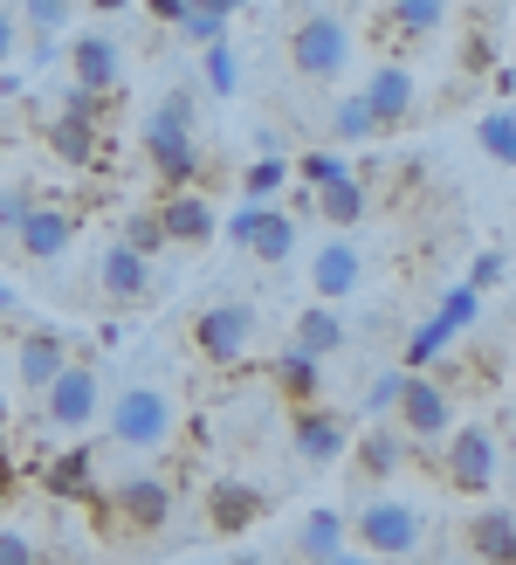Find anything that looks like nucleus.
<instances>
[{
	"instance_id": "10",
	"label": "nucleus",
	"mask_w": 516,
	"mask_h": 565,
	"mask_svg": "<svg viewBox=\"0 0 516 565\" xmlns=\"http://www.w3.org/2000/svg\"><path fill=\"white\" fill-rule=\"evenodd\" d=\"M399 435L407 441H448L454 435V401H448V386L441 380H427V373H407V393H399Z\"/></svg>"
},
{
	"instance_id": "18",
	"label": "nucleus",
	"mask_w": 516,
	"mask_h": 565,
	"mask_svg": "<svg viewBox=\"0 0 516 565\" xmlns=\"http://www.w3.org/2000/svg\"><path fill=\"white\" fill-rule=\"evenodd\" d=\"M69 242H76V214L69 207H35L21 221V235H14V248L28 263H55V256H69Z\"/></svg>"
},
{
	"instance_id": "53",
	"label": "nucleus",
	"mask_w": 516,
	"mask_h": 565,
	"mask_svg": "<svg viewBox=\"0 0 516 565\" xmlns=\"http://www.w3.org/2000/svg\"><path fill=\"white\" fill-rule=\"evenodd\" d=\"M63 8H76V0H63Z\"/></svg>"
},
{
	"instance_id": "50",
	"label": "nucleus",
	"mask_w": 516,
	"mask_h": 565,
	"mask_svg": "<svg viewBox=\"0 0 516 565\" xmlns=\"http://www.w3.org/2000/svg\"><path fill=\"white\" fill-rule=\"evenodd\" d=\"M0 310H14V282L8 276H0Z\"/></svg>"
},
{
	"instance_id": "34",
	"label": "nucleus",
	"mask_w": 516,
	"mask_h": 565,
	"mask_svg": "<svg viewBox=\"0 0 516 565\" xmlns=\"http://www.w3.org/2000/svg\"><path fill=\"white\" fill-rule=\"evenodd\" d=\"M172 35H180V42H193V49H214V42H227V21H221V14H207V8L193 0V8H186V21L172 28Z\"/></svg>"
},
{
	"instance_id": "45",
	"label": "nucleus",
	"mask_w": 516,
	"mask_h": 565,
	"mask_svg": "<svg viewBox=\"0 0 516 565\" xmlns=\"http://www.w3.org/2000/svg\"><path fill=\"white\" fill-rule=\"evenodd\" d=\"M21 49V21L8 14V8H0V63H8V55Z\"/></svg>"
},
{
	"instance_id": "47",
	"label": "nucleus",
	"mask_w": 516,
	"mask_h": 565,
	"mask_svg": "<svg viewBox=\"0 0 516 565\" xmlns=\"http://www.w3.org/2000/svg\"><path fill=\"white\" fill-rule=\"evenodd\" d=\"M200 8H207V14H221V21H235V14L248 8V0H200Z\"/></svg>"
},
{
	"instance_id": "6",
	"label": "nucleus",
	"mask_w": 516,
	"mask_h": 565,
	"mask_svg": "<svg viewBox=\"0 0 516 565\" xmlns=\"http://www.w3.org/2000/svg\"><path fill=\"white\" fill-rule=\"evenodd\" d=\"M448 483L462 490V497H490L496 490V476H503V448H496V428L490 420H454V435H448Z\"/></svg>"
},
{
	"instance_id": "11",
	"label": "nucleus",
	"mask_w": 516,
	"mask_h": 565,
	"mask_svg": "<svg viewBox=\"0 0 516 565\" xmlns=\"http://www.w3.org/2000/svg\"><path fill=\"white\" fill-rule=\"evenodd\" d=\"M69 83H83V90H97V97H118L125 90V49H118V35L83 28V35L69 42Z\"/></svg>"
},
{
	"instance_id": "23",
	"label": "nucleus",
	"mask_w": 516,
	"mask_h": 565,
	"mask_svg": "<svg viewBox=\"0 0 516 565\" xmlns=\"http://www.w3.org/2000/svg\"><path fill=\"white\" fill-rule=\"evenodd\" d=\"M49 152L83 173V166H97V152H104V125H83V118H49Z\"/></svg>"
},
{
	"instance_id": "1",
	"label": "nucleus",
	"mask_w": 516,
	"mask_h": 565,
	"mask_svg": "<svg viewBox=\"0 0 516 565\" xmlns=\"http://www.w3.org/2000/svg\"><path fill=\"white\" fill-rule=\"evenodd\" d=\"M146 159H152V173L172 193H186L200 180V97L186 90V83H172V90L152 104V118H146Z\"/></svg>"
},
{
	"instance_id": "9",
	"label": "nucleus",
	"mask_w": 516,
	"mask_h": 565,
	"mask_svg": "<svg viewBox=\"0 0 516 565\" xmlns=\"http://www.w3.org/2000/svg\"><path fill=\"white\" fill-rule=\"evenodd\" d=\"M290 448L310 469H337L344 456H352V420H344L337 407H297L290 414Z\"/></svg>"
},
{
	"instance_id": "38",
	"label": "nucleus",
	"mask_w": 516,
	"mask_h": 565,
	"mask_svg": "<svg viewBox=\"0 0 516 565\" xmlns=\"http://www.w3.org/2000/svg\"><path fill=\"white\" fill-rule=\"evenodd\" d=\"M104 104L97 90H83V83H63V104H55V118H83V125H104Z\"/></svg>"
},
{
	"instance_id": "40",
	"label": "nucleus",
	"mask_w": 516,
	"mask_h": 565,
	"mask_svg": "<svg viewBox=\"0 0 516 565\" xmlns=\"http://www.w3.org/2000/svg\"><path fill=\"white\" fill-rule=\"evenodd\" d=\"M35 207H42V201H35L28 186H0V235H21V221L35 214Z\"/></svg>"
},
{
	"instance_id": "13",
	"label": "nucleus",
	"mask_w": 516,
	"mask_h": 565,
	"mask_svg": "<svg viewBox=\"0 0 516 565\" xmlns=\"http://www.w3.org/2000/svg\"><path fill=\"white\" fill-rule=\"evenodd\" d=\"M97 282H104V297L110 303H152V290H159V269L138 256V248H125V242H110L104 256H97Z\"/></svg>"
},
{
	"instance_id": "35",
	"label": "nucleus",
	"mask_w": 516,
	"mask_h": 565,
	"mask_svg": "<svg viewBox=\"0 0 516 565\" xmlns=\"http://www.w3.org/2000/svg\"><path fill=\"white\" fill-rule=\"evenodd\" d=\"M297 166V180L310 186V193H318V186H331V180H344V173H352V166H344V152H303V159H290Z\"/></svg>"
},
{
	"instance_id": "3",
	"label": "nucleus",
	"mask_w": 516,
	"mask_h": 565,
	"mask_svg": "<svg viewBox=\"0 0 516 565\" xmlns=\"http://www.w3.org/2000/svg\"><path fill=\"white\" fill-rule=\"evenodd\" d=\"M352 539L372 558H413L420 539H427V518H420V503H407V497H372V503L352 511Z\"/></svg>"
},
{
	"instance_id": "42",
	"label": "nucleus",
	"mask_w": 516,
	"mask_h": 565,
	"mask_svg": "<svg viewBox=\"0 0 516 565\" xmlns=\"http://www.w3.org/2000/svg\"><path fill=\"white\" fill-rule=\"evenodd\" d=\"M0 565H35V545H28V531L0 524Z\"/></svg>"
},
{
	"instance_id": "31",
	"label": "nucleus",
	"mask_w": 516,
	"mask_h": 565,
	"mask_svg": "<svg viewBox=\"0 0 516 565\" xmlns=\"http://www.w3.org/2000/svg\"><path fill=\"white\" fill-rule=\"evenodd\" d=\"M118 242H125V248H138L146 263H159L165 248H172V242H165V221H159V207H131V214L118 221Z\"/></svg>"
},
{
	"instance_id": "27",
	"label": "nucleus",
	"mask_w": 516,
	"mask_h": 565,
	"mask_svg": "<svg viewBox=\"0 0 516 565\" xmlns=\"http://www.w3.org/2000/svg\"><path fill=\"white\" fill-rule=\"evenodd\" d=\"M248 256L255 263H290L297 256V214L262 207V221H255V235H248Z\"/></svg>"
},
{
	"instance_id": "37",
	"label": "nucleus",
	"mask_w": 516,
	"mask_h": 565,
	"mask_svg": "<svg viewBox=\"0 0 516 565\" xmlns=\"http://www.w3.org/2000/svg\"><path fill=\"white\" fill-rule=\"evenodd\" d=\"M475 310H482V290H475V282H454L448 303L434 310V318H441L448 331H469V324H475Z\"/></svg>"
},
{
	"instance_id": "4",
	"label": "nucleus",
	"mask_w": 516,
	"mask_h": 565,
	"mask_svg": "<svg viewBox=\"0 0 516 565\" xmlns=\"http://www.w3.org/2000/svg\"><path fill=\"white\" fill-rule=\"evenodd\" d=\"M344 63H352V21H337L331 8H318V14H303L290 28V70L303 83H337Z\"/></svg>"
},
{
	"instance_id": "7",
	"label": "nucleus",
	"mask_w": 516,
	"mask_h": 565,
	"mask_svg": "<svg viewBox=\"0 0 516 565\" xmlns=\"http://www.w3.org/2000/svg\"><path fill=\"white\" fill-rule=\"evenodd\" d=\"M104 511H110V524H125V531H138V539H146V531H159L165 518H172V483L159 469H125L118 483H104Z\"/></svg>"
},
{
	"instance_id": "41",
	"label": "nucleus",
	"mask_w": 516,
	"mask_h": 565,
	"mask_svg": "<svg viewBox=\"0 0 516 565\" xmlns=\"http://www.w3.org/2000/svg\"><path fill=\"white\" fill-rule=\"evenodd\" d=\"M63 14H69V8H63V0H21V21H28V28H35V35H42V42L55 35V28H63Z\"/></svg>"
},
{
	"instance_id": "20",
	"label": "nucleus",
	"mask_w": 516,
	"mask_h": 565,
	"mask_svg": "<svg viewBox=\"0 0 516 565\" xmlns=\"http://www.w3.org/2000/svg\"><path fill=\"white\" fill-rule=\"evenodd\" d=\"M269 386L282 393L290 407H318V386H324V359H310L303 345H282L269 359Z\"/></svg>"
},
{
	"instance_id": "21",
	"label": "nucleus",
	"mask_w": 516,
	"mask_h": 565,
	"mask_svg": "<svg viewBox=\"0 0 516 565\" xmlns=\"http://www.w3.org/2000/svg\"><path fill=\"white\" fill-rule=\"evenodd\" d=\"M290 345H303L310 359H337L344 345H352V324H344L331 303H303V310H297V338H290Z\"/></svg>"
},
{
	"instance_id": "36",
	"label": "nucleus",
	"mask_w": 516,
	"mask_h": 565,
	"mask_svg": "<svg viewBox=\"0 0 516 565\" xmlns=\"http://www.w3.org/2000/svg\"><path fill=\"white\" fill-rule=\"evenodd\" d=\"M448 338H454V331H448L441 318H427V324H420V331L407 338V373H420V365H434V359H441V345H448Z\"/></svg>"
},
{
	"instance_id": "51",
	"label": "nucleus",
	"mask_w": 516,
	"mask_h": 565,
	"mask_svg": "<svg viewBox=\"0 0 516 565\" xmlns=\"http://www.w3.org/2000/svg\"><path fill=\"white\" fill-rule=\"evenodd\" d=\"M227 565H262V558H255V552H235V558H227Z\"/></svg>"
},
{
	"instance_id": "17",
	"label": "nucleus",
	"mask_w": 516,
	"mask_h": 565,
	"mask_svg": "<svg viewBox=\"0 0 516 565\" xmlns=\"http://www.w3.org/2000/svg\"><path fill=\"white\" fill-rule=\"evenodd\" d=\"M413 90H420V83H413V70H407V63H379V70L365 76V90H358V97L372 104V118H379V131H393V125H407Z\"/></svg>"
},
{
	"instance_id": "15",
	"label": "nucleus",
	"mask_w": 516,
	"mask_h": 565,
	"mask_svg": "<svg viewBox=\"0 0 516 565\" xmlns=\"http://www.w3.org/2000/svg\"><path fill=\"white\" fill-rule=\"evenodd\" d=\"M269 511V497L241 483V476H221V483L207 490V531H221V539H241V531Z\"/></svg>"
},
{
	"instance_id": "14",
	"label": "nucleus",
	"mask_w": 516,
	"mask_h": 565,
	"mask_svg": "<svg viewBox=\"0 0 516 565\" xmlns=\"http://www.w3.org/2000/svg\"><path fill=\"white\" fill-rule=\"evenodd\" d=\"M159 221H165V242L172 248H207L214 235H221V214H214V201L207 193H165L159 201Z\"/></svg>"
},
{
	"instance_id": "5",
	"label": "nucleus",
	"mask_w": 516,
	"mask_h": 565,
	"mask_svg": "<svg viewBox=\"0 0 516 565\" xmlns=\"http://www.w3.org/2000/svg\"><path fill=\"white\" fill-rule=\"evenodd\" d=\"M255 331H262V318H255V303L248 297H227V303H207L193 318V352L207 359V365H248V352H255Z\"/></svg>"
},
{
	"instance_id": "12",
	"label": "nucleus",
	"mask_w": 516,
	"mask_h": 565,
	"mask_svg": "<svg viewBox=\"0 0 516 565\" xmlns=\"http://www.w3.org/2000/svg\"><path fill=\"white\" fill-rule=\"evenodd\" d=\"M358 282H365V256H358V242H344L331 235L318 256H310V297L318 303H344V297H358Z\"/></svg>"
},
{
	"instance_id": "28",
	"label": "nucleus",
	"mask_w": 516,
	"mask_h": 565,
	"mask_svg": "<svg viewBox=\"0 0 516 565\" xmlns=\"http://www.w3.org/2000/svg\"><path fill=\"white\" fill-rule=\"evenodd\" d=\"M290 180H297L290 152H269V159H255L248 173H241V201L248 207H276V193H290Z\"/></svg>"
},
{
	"instance_id": "2",
	"label": "nucleus",
	"mask_w": 516,
	"mask_h": 565,
	"mask_svg": "<svg viewBox=\"0 0 516 565\" xmlns=\"http://www.w3.org/2000/svg\"><path fill=\"white\" fill-rule=\"evenodd\" d=\"M180 435V407H172L165 386H118V401H104V441L110 448H131V456H146V448H165Z\"/></svg>"
},
{
	"instance_id": "16",
	"label": "nucleus",
	"mask_w": 516,
	"mask_h": 565,
	"mask_svg": "<svg viewBox=\"0 0 516 565\" xmlns=\"http://www.w3.org/2000/svg\"><path fill=\"white\" fill-rule=\"evenodd\" d=\"M352 545V511H337V503H318V511L297 518V558L303 565H324Z\"/></svg>"
},
{
	"instance_id": "33",
	"label": "nucleus",
	"mask_w": 516,
	"mask_h": 565,
	"mask_svg": "<svg viewBox=\"0 0 516 565\" xmlns=\"http://www.w3.org/2000/svg\"><path fill=\"white\" fill-rule=\"evenodd\" d=\"M200 76H207L214 97H235V90H241V49H235V42L200 49Z\"/></svg>"
},
{
	"instance_id": "48",
	"label": "nucleus",
	"mask_w": 516,
	"mask_h": 565,
	"mask_svg": "<svg viewBox=\"0 0 516 565\" xmlns=\"http://www.w3.org/2000/svg\"><path fill=\"white\" fill-rule=\"evenodd\" d=\"M324 565H379V558H372V552H358V545H344L337 558H324Z\"/></svg>"
},
{
	"instance_id": "25",
	"label": "nucleus",
	"mask_w": 516,
	"mask_h": 565,
	"mask_svg": "<svg viewBox=\"0 0 516 565\" xmlns=\"http://www.w3.org/2000/svg\"><path fill=\"white\" fill-rule=\"evenodd\" d=\"M365 207H372V201H365V180H358V173H344V180H331V186H318V214L331 221V228H337V235H352V228H358V221H365Z\"/></svg>"
},
{
	"instance_id": "30",
	"label": "nucleus",
	"mask_w": 516,
	"mask_h": 565,
	"mask_svg": "<svg viewBox=\"0 0 516 565\" xmlns=\"http://www.w3.org/2000/svg\"><path fill=\"white\" fill-rule=\"evenodd\" d=\"M331 138H337V146H365V138H379V118H372V104L358 90H344L331 104Z\"/></svg>"
},
{
	"instance_id": "39",
	"label": "nucleus",
	"mask_w": 516,
	"mask_h": 565,
	"mask_svg": "<svg viewBox=\"0 0 516 565\" xmlns=\"http://www.w3.org/2000/svg\"><path fill=\"white\" fill-rule=\"evenodd\" d=\"M399 393H407V373H379V380L365 386V414H372V420H386V414L399 407Z\"/></svg>"
},
{
	"instance_id": "32",
	"label": "nucleus",
	"mask_w": 516,
	"mask_h": 565,
	"mask_svg": "<svg viewBox=\"0 0 516 565\" xmlns=\"http://www.w3.org/2000/svg\"><path fill=\"white\" fill-rule=\"evenodd\" d=\"M475 146L490 152L496 166H516V110H509V104L482 110V125H475Z\"/></svg>"
},
{
	"instance_id": "49",
	"label": "nucleus",
	"mask_w": 516,
	"mask_h": 565,
	"mask_svg": "<svg viewBox=\"0 0 516 565\" xmlns=\"http://www.w3.org/2000/svg\"><path fill=\"white\" fill-rule=\"evenodd\" d=\"M90 8H97V14H125V8H131V0H90Z\"/></svg>"
},
{
	"instance_id": "24",
	"label": "nucleus",
	"mask_w": 516,
	"mask_h": 565,
	"mask_svg": "<svg viewBox=\"0 0 516 565\" xmlns=\"http://www.w3.org/2000/svg\"><path fill=\"white\" fill-rule=\"evenodd\" d=\"M49 490L69 497V503L104 497V490H97V448H69V456H55V462H49Z\"/></svg>"
},
{
	"instance_id": "52",
	"label": "nucleus",
	"mask_w": 516,
	"mask_h": 565,
	"mask_svg": "<svg viewBox=\"0 0 516 565\" xmlns=\"http://www.w3.org/2000/svg\"><path fill=\"white\" fill-rule=\"evenodd\" d=\"M509 483H516V456H509Z\"/></svg>"
},
{
	"instance_id": "29",
	"label": "nucleus",
	"mask_w": 516,
	"mask_h": 565,
	"mask_svg": "<svg viewBox=\"0 0 516 565\" xmlns=\"http://www.w3.org/2000/svg\"><path fill=\"white\" fill-rule=\"evenodd\" d=\"M448 21V0H386V28L407 42H427Z\"/></svg>"
},
{
	"instance_id": "26",
	"label": "nucleus",
	"mask_w": 516,
	"mask_h": 565,
	"mask_svg": "<svg viewBox=\"0 0 516 565\" xmlns=\"http://www.w3.org/2000/svg\"><path fill=\"white\" fill-rule=\"evenodd\" d=\"M352 456H358V476H372V483H386V476L407 462V448H399V435L386 428V420H372V428L352 441Z\"/></svg>"
},
{
	"instance_id": "19",
	"label": "nucleus",
	"mask_w": 516,
	"mask_h": 565,
	"mask_svg": "<svg viewBox=\"0 0 516 565\" xmlns=\"http://www.w3.org/2000/svg\"><path fill=\"white\" fill-rule=\"evenodd\" d=\"M63 365H69V345H63L55 331H28L21 345H14V373H21V386L35 393V401H42L55 380H63Z\"/></svg>"
},
{
	"instance_id": "22",
	"label": "nucleus",
	"mask_w": 516,
	"mask_h": 565,
	"mask_svg": "<svg viewBox=\"0 0 516 565\" xmlns=\"http://www.w3.org/2000/svg\"><path fill=\"white\" fill-rule=\"evenodd\" d=\"M469 552L482 558V565H516V511H475L469 518Z\"/></svg>"
},
{
	"instance_id": "8",
	"label": "nucleus",
	"mask_w": 516,
	"mask_h": 565,
	"mask_svg": "<svg viewBox=\"0 0 516 565\" xmlns=\"http://www.w3.org/2000/svg\"><path fill=\"white\" fill-rule=\"evenodd\" d=\"M42 420H49V435H83L90 420H104V380L90 359L63 365V380L42 393Z\"/></svg>"
},
{
	"instance_id": "43",
	"label": "nucleus",
	"mask_w": 516,
	"mask_h": 565,
	"mask_svg": "<svg viewBox=\"0 0 516 565\" xmlns=\"http://www.w3.org/2000/svg\"><path fill=\"white\" fill-rule=\"evenodd\" d=\"M255 221H262V207H248V201H241L235 214H227V242H241V248H248V235H255Z\"/></svg>"
},
{
	"instance_id": "44",
	"label": "nucleus",
	"mask_w": 516,
	"mask_h": 565,
	"mask_svg": "<svg viewBox=\"0 0 516 565\" xmlns=\"http://www.w3.org/2000/svg\"><path fill=\"white\" fill-rule=\"evenodd\" d=\"M469 282H475V290H490V282H503V248H490V256H475Z\"/></svg>"
},
{
	"instance_id": "46",
	"label": "nucleus",
	"mask_w": 516,
	"mask_h": 565,
	"mask_svg": "<svg viewBox=\"0 0 516 565\" xmlns=\"http://www.w3.org/2000/svg\"><path fill=\"white\" fill-rule=\"evenodd\" d=\"M146 8H152L159 21H172V28H180V21H186V8H193V0H146Z\"/></svg>"
}]
</instances>
